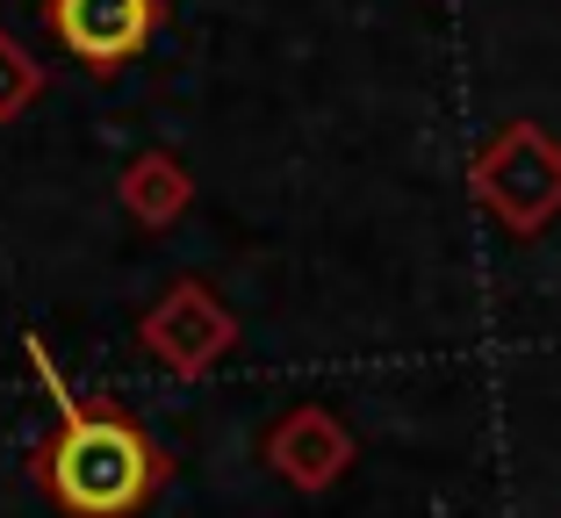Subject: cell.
I'll return each instance as SVG.
<instances>
[{"label": "cell", "instance_id": "6da1fadb", "mask_svg": "<svg viewBox=\"0 0 561 518\" xmlns=\"http://www.w3.org/2000/svg\"><path fill=\"white\" fill-rule=\"evenodd\" d=\"M151 483V453L145 439L123 418H94V411H72L58 447H50V490L66 497V511L80 518H116L145 497Z\"/></svg>", "mask_w": 561, "mask_h": 518}, {"label": "cell", "instance_id": "7a4b0ae2", "mask_svg": "<svg viewBox=\"0 0 561 518\" xmlns=\"http://www.w3.org/2000/svg\"><path fill=\"white\" fill-rule=\"evenodd\" d=\"M145 30H151V0H58V36L87 66L130 58L145 44Z\"/></svg>", "mask_w": 561, "mask_h": 518}]
</instances>
